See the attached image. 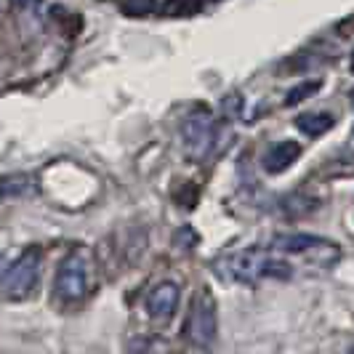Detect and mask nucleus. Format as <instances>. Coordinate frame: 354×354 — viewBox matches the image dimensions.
<instances>
[{
    "label": "nucleus",
    "instance_id": "obj_3",
    "mask_svg": "<svg viewBox=\"0 0 354 354\" xmlns=\"http://www.w3.org/2000/svg\"><path fill=\"white\" fill-rule=\"evenodd\" d=\"M184 336H187L189 344L203 346V349L216 341V301H213L208 288L197 290L195 301L189 306V315H187Z\"/></svg>",
    "mask_w": 354,
    "mask_h": 354
},
{
    "label": "nucleus",
    "instance_id": "obj_1",
    "mask_svg": "<svg viewBox=\"0 0 354 354\" xmlns=\"http://www.w3.org/2000/svg\"><path fill=\"white\" fill-rule=\"evenodd\" d=\"M216 274L224 280H243V283H253L259 277H290V266L266 256L264 250L250 248L234 256H224L216 261Z\"/></svg>",
    "mask_w": 354,
    "mask_h": 354
},
{
    "label": "nucleus",
    "instance_id": "obj_15",
    "mask_svg": "<svg viewBox=\"0 0 354 354\" xmlns=\"http://www.w3.org/2000/svg\"><path fill=\"white\" fill-rule=\"evenodd\" d=\"M352 70H354V59H352Z\"/></svg>",
    "mask_w": 354,
    "mask_h": 354
},
{
    "label": "nucleus",
    "instance_id": "obj_9",
    "mask_svg": "<svg viewBox=\"0 0 354 354\" xmlns=\"http://www.w3.org/2000/svg\"><path fill=\"white\" fill-rule=\"evenodd\" d=\"M336 123V118L333 115H328V112H317V115H299L296 118V125H299V131L306 133V136H322L325 131H330Z\"/></svg>",
    "mask_w": 354,
    "mask_h": 354
},
{
    "label": "nucleus",
    "instance_id": "obj_6",
    "mask_svg": "<svg viewBox=\"0 0 354 354\" xmlns=\"http://www.w3.org/2000/svg\"><path fill=\"white\" fill-rule=\"evenodd\" d=\"M178 306V285L174 283H160L147 299V312L155 322H168L174 317Z\"/></svg>",
    "mask_w": 354,
    "mask_h": 354
},
{
    "label": "nucleus",
    "instance_id": "obj_8",
    "mask_svg": "<svg viewBox=\"0 0 354 354\" xmlns=\"http://www.w3.org/2000/svg\"><path fill=\"white\" fill-rule=\"evenodd\" d=\"M274 248L285 253H309V250H336L338 245L315 234H280L274 240Z\"/></svg>",
    "mask_w": 354,
    "mask_h": 354
},
{
    "label": "nucleus",
    "instance_id": "obj_7",
    "mask_svg": "<svg viewBox=\"0 0 354 354\" xmlns=\"http://www.w3.org/2000/svg\"><path fill=\"white\" fill-rule=\"evenodd\" d=\"M299 158H301V144L299 142H277L264 155V171L266 174H283Z\"/></svg>",
    "mask_w": 354,
    "mask_h": 354
},
{
    "label": "nucleus",
    "instance_id": "obj_4",
    "mask_svg": "<svg viewBox=\"0 0 354 354\" xmlns=\"http://www.w3.org/2000/svg\"><path fill=\"white\" fill-rule=\"evenodd\" d=\"M184 149L192 160H203L216 142V120L211 112H192L181 125Z\"/></svg>",
    "mask_w": 354,
    "mask_h": 354
},
{
    "label": "nucleus",
    "instance_id": "obj_10",
    "mask_svg": "<svg viewBox=\"0 0 354 354\" xmlns=\"http://www.w3.org/2000/svg\"><path fill=\"white\" fill-rule=\"evenodd\" d=\"M200 6H203V0H165L162 11L168 17H195Z\"/></svg>",
    "mask_w": 354,
    "mask_h": 354
},
{
    "label": "nucleus",
    "instance_id": "obj_12",
    "mask_svg": "<svg viewBox=\"0 0 354 354\" xmlns=\"http://www.w3.org/2000/svg\"><path fill=\"white\" fill-rule=\"evenodd\" d=\"M319 91V80H306V83H301V86H296V88L288 91V96H285V104L293 106V104H301L304 99H309L312 93H317Z\"/></svg>",
    "mask_w": 354,
    "mask_h": 354
},
{
    "label": "nucleus",
    "instance_id": "obj_2",
    "mask_svg": "<svg viewBox=\"0 0 354 354\" xmlns=\"http://www.w3.org/2000/svg\"><path fill=\"white\" fill-rule=\"evenodd\" d=\"M37 272H40V250L30 248L19 256L14 264L6 269L3 280H0V290L3 299L8 301H24L37 283Z\"/></svg>",
    "mask_w": 354,
    "mask_h": 354
},
{
    "label": "nucleus",
    "instance_id": "obj_5",
    "mask_svg": "<svg viewBox=\"0 0 354 354\" xmlns=\"http://www.w3.org/2000/svg\"><path fill=\"white\" fill-rule=\"evenodd\" d=\"M86 285H88V274H86V264L77 253H72L70 259H64L59 272H56V296L64 301H77L86 296Z\"/></svg>",
    "mask_w": 354,
    "mask_h": 354
},
{
    "label": "nucleus",
    "instance_id": "obj_14",
    "mask_svg": "<svg viewBox=\"0 0 354 354\" xmlns=\"http://www.w3.org/2000/svg\"><path fill=\"white\" fill-rule=\"evenodd\" d=\"M352 106H354V93H352ZM352 147H354V128H352Z\"/></svg>",
    "mask_w": 354,
    "mask_h": 354
},
{
    "label": "nucleus",
    "instance_id": "obj_13",
    "mask_svg": "<svg viewBox=\"0 0 354 354\" xmlns=\"http://www.w3.org/2000/svg\"><path fill=\"white\" fill-rule=\"evenodd\" d=\"M53 19L62 21V27H64L67 35H75L80 30V17H75V14L70 17V11H64V8H53Z\"/></svg>",
    "mask_w": 354,
    "mask_h": 354
},
{
    "label": "nucleus",
    "instance_id": "obj_11",
    "mask_svg": "<svg viewBox=\"0 0 354 354\" xmlns=\"http://www.w3.org/2000/svg\"><path fill=\"white\" fill-rule=\"evenodd\" d=\"M125 17H147L155 11V0H118Z\"/></svg>",
    "mask_w": 354,
    "mask_h": 354
}]
</instances>
